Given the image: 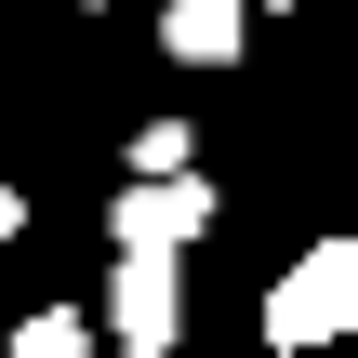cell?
Listing matches in <instances>:
<instances>
[{
	"label": "cell",
	"instance_id": "obj_9",
	"mask_svg": "<svg viewBox=\"0 0 358 358\" xmlns=\"http://www.w3.org/2000/svg\"><path fill=\"white\" fill-rule=\"evenodd\" d=\"M93 13H106V0H93Z\"/></svg>",
	"mask_w": 358,
	"mask_h": 358
},
{
	"label": "cell",
	"instance_id": "obj_5",
	"mask_svg": "<svg viewBox=\"0 0 358 358\" xmlns=\"http://www.w3.org/2000/svg\"><path fill=\"white\" fill-rule=\"evenodd\" d=\"M13 358H93V319H80V306H40V319L13 332Z\"/></svg>",
	"mask_w": 358,
	"mask_h": 358
},
{
	"label": "cell",
	"instance_id": "obj_6",
	"mask_svg": "<svg viewBox=\"0 0 358 358\" xmlns=\"http://www.w3.org/2000/svg\"><path fill=\"white\" fill-rule=\"evenodd\" d=\"M120 159H133V173H199V133H186V120H146Z\"/></svg>",
	"mask_w": 358,
	"mask_h": 358
},
{
	"label": "cell",
	"instance_id": "obj_4",
	"mask_svg": "<svg viewBox=\"0 0 358 358\" xmlns=\"http://www.w3.org/2000/svg\"><path fill=\"white\" fill-rule=\"evenodd\" d=\"M239 40H252L239 0H173V13H159V53H173V66H239Z\"/></svg>",
	"mask_w": 358,
	"mask_h": 358
},
{
	"label": "cell",
	"instance_id": "obj_3",
	"mask_svg": "<svg viewBox=\"0 0 358 358\" xmlns=\"http://www.w3.org/2000/svg\"><path fill=\"white\" fill-rule=\"evenodd\" d=\"M106 239H120V252H199V239H213V186H199V173H133V186L106 199Z\"/></svg>",
	"mask_w": 358,
	"mask_h": 358
},
{
	"label": "cell",
	"instance_id": "obj_2",
	"mask_svg": "<svg viewBox=\"0 0 358 358\" xmlns=\"http://www.w3.org/2000/svg\"><path fill=\"white\" fill-rule=\"evenodd\" d=\"M186 345V252H120L106 266V358H173Z\"/></svg>",
	"mask_w": 358,
	"mask_h": 358
},
{
	"label": "cell",
	"instance_id": "obj_1",
	"mask_svg": "<svg viewBox=\"0 0 358 358\" xmlns=\"http://www.w3.org/2000/svg\"><path fill=\"white\" fill-rule=\"evenodd\" d=\"M345 332H358V239H319V252L266 292V345L319 358V345H345Z\"/></svg>",
	"mask_w": 358,
	"mask_h": 358
},
{
	"label": "cell",
	"instance_id": "obj_8",
	"mask_svg": "<svg viewBox=\"0 0 358 358\" xmlns=\"http://www.w3.org/2000/svg\"><path fill=\"white\" fill-rule=\"evenodd\" d=\"M239 13H292V0H239Z\"/></svg>",
	"mask_w": 358,
	"mask_h": 358
},
{
	"label": "cell",
	"instance_id": "obj_7",
	"mask_svg": "<svg viewBox=\"0 0 358 358\" xmlns=\"http://www.w3.org/2000/svg\"><path fill=\"white\" fill-rule=\"evenodd\" d=\"M0 239H27V199H13V186H0Z\"/></svg>",
	"mask_w": 358,
	"mask_h": 358
}]
</instances>
